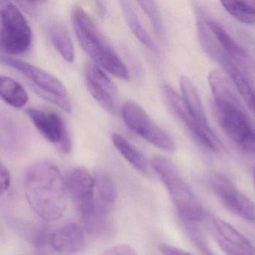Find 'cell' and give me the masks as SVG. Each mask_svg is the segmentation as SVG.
<instances>
[{"instance_id":"22","label":"cell","mask_w":255,"mask_h":255,"mask_svg":"<svg viewBox=\"0 0 255 255\" xmlns=\"http://www.w3.org/2000/svg\"><path fill=\"white\" fill-rule=\"evenodd\" d=\"M112 142L120 154L134 167L136 170L146 173L148 171V162L145 156L134 145H132L125 137L118 133H113Z\"/></svg>"},{"instance_id":"19","label":"cell","mask_w":255,"mask_h":255,"mask_svg":"<svg viewBox=\"0 0 255 255\" xmlns=\"http://www.w3.org/2000/svg\"><path fill=\"white\" fill-rule=\"evenodd\" d=\"M120 4L128 25L135 37L150 50L154 52L157 51V46L149 33L144 27L133 2L130 1H121Z\"/></svg>"},{"instance_id":"26","label":"cell","mask_w":255,"mask_h":255,"mask_svg":"<svg viewBox=\"0 0 255 255\" xmlns=\"http://www.w3.org/2000/svg\"><path fill=\"white\" fill-rule=\"evenodd\" d=\"M10 174L8 169L0 163V196H2L10 187Z\"/></svg>"},{"instance_id":"7","label":"cell","mask_w":255,"mask_h":255,"mask_svg":"<svg viewBox=\"0 0 255 255\" xmlns=\"http://www.w3.org/2000/svg\"><path fill=\"white\" fill-rule=\"evenodd\" d=\"M122 116L130 130L151 145L167 152L175 151L173 139L136 102L128 100L123 105Z\"/></svg>"},{"instance_id":"25","label":"cell","mask_w":255,"mask_h":255,"mask_svg":"<svg viewBox=\"0 0 255 255\" xmlns=\"http://www.w3.org/2000/svg\"><path fill=\"white\" fill-rule=\"evenodd\" d=\"M138 4L147 15L156 34L160 37L164 35V25L160 8L154 1H139Z\"/></svg>"},{"instance_id":"8","label":"cell","mask_w":255,"mask_h":255,"mask_svg":"<svg viewBox=\"0 0 255 255\" xmlns=\"http://www.w3.org/2000/svg\"><path fill=\"white\" fill-rule=\"evenodd\" d=\"M163 93L171 110L200 142L201 145L216 153L222 152L225 149L223 142L214 133L211 126L205 125L197 121L187 109L182 97L170 85H164Z\"/></svg>"},{"instance_id":"9","label":"cell","mask_w":255,"mask_h":255,"mask_svg":"<svg viewBox=\"0 0 255 255\" xmlns=\"http://www.w3.org/2000/svg\"><path fill=\"white\" fill-rule=\"evenodd\" d=\"M211 186L220 202L229 211L247 221L255 222L254 202L243 194L227 177L215 174L211 178Z\"/></svg>"},{"instance_id":"23","label":"cell","mask_w":255,"mask_h":255,"mask_svg":"<svg viewBox=\"0 0 255 255\" xmlns=\"http://www.w3.org/2000/svg\"><path fill=\"white\" fill-rule=\"evenodd\" d=\"M221 3L224 8L240 22L255 23V1H222Z\"/></svg>"},{"instance_id":"14","label":"cell","mask_w":255,"mask_h":255,"mask_svg":"<svg viewBox=\"0 0 255 255\" xmlns=\"http://www.w3.org/2000/svg\"><path fill=\"white\" fill-rule=\"evenodd\" d=\"M214 239L226 255H255V247L241 232L220 218L212 220Z\"/></svg>"},{"instance_id":"29","label":"cell","mask_w":255,"mask_h":255,"mask_svg":"<svg viewBox=\"0 0 255 255\" xmlns=\"http://www.w3.org/2000/svg\"><path fill=\"white\" fill-rule=\"evenodd\" d=\"M253 178H254V184L255 187V166L254 169H253Z\"/></svg>"},{"instance_id":"21","label":"cell","mask_w":255,"mask_h":255,"mask_svg":"<svg viewBox=\"0 0 255 255\" xmlns=\"http://www.w3.org/2000/svg\"><path fill=\"white\" fill-rule=\"evenodd\" d=\"M0 98L10 106L20 109L28 102V95L17 81L9 76H0Z\"/></svg>"},{"instance_id":"17","label":"cell","mask_w":255,"mask_h":255,"mask_svg":"<svg viewBox=\"0 0 255 255\" xmlns=\"http://www.w3.org/2000/svg\"><path fill=\"white\" fill-rule=\"evenodd\" d=\"M219 64H221L225 72L235 84L239 94L245 100L247 106L255 115V88L250 82V78L247 77L225 53Z\"/></svg>"},{"instance_id":"1","label":"cell","mask_w":255,"mask_h":255,"mask_svg":"<svg viewBox=\"0 0 255 255\" xmlns=\"http://www.w3.org/2000/svg\"><path fill=\"white\" fill-rule=\"evenodd\" d=\"M24 193L31 209L46 222L59 220L67 208L65 181L58 168L48 161L37 162L24 175Z\"/></svg>"},{"instance_id":"6","label":"cell","mask_w":255,"mask_h":255,"mask_svg":"<svg viewBox=\"0 0 255 255\" xmlns=\"http://www.w3.org/2000/svg\"><path fill=\"white\" fill-rule=\"evenodd\" d=\"M214 115L226 136L244 152L255 156V126L242 103L214 102Z\"/></svg>"},{"instance_id":"5","label":"cell","mask_w":255,"mask_h":255,"mask_svg":"<svg viewBox=\"0 0 255 255\" xmlns=\"http://www.w3.org/2000/svg\"><path fill=\"white\" fill-rule=\"evenodd\" d=\"M32 33L19 7L11 1H0V50L21 55L29 50Z\"/></svg>"},{"instance_id":"18","label":"cell","mask_w":255,"mask_h":255,"mask_svg":"<svg viewBox=\"0 0 255 255\" xmlns=\"http://www.w3.org/2000/svg\"><path fill=\"white\" fill-rule=\"evenodd\" d=\"M48 35L54 47L67 62L75 60V49L70 32L60 21H52L48 25Z\"/></svg>"},{"instance_id":"12","label":"cell","mask_w":255,"mask_h":255,"mask_svg":"<svg viewBox=\"0 0 255 255\" xmlns=\"http://www.w3.org/2000/svg\"><path fill=\"white\" fill-rule=\"evenodd\" d=\"M85 75L87 88L94 100L108 112L115 113L118 89L115 82L97 64L87 65Z\"/></svg>"},{"instance_id":"20","label":"cell","mask_w":255,"mask_h":255,"mask_svg":"<svg viewBox=\"0 0 255 255\" xmlns=\"http://www.w3.org/2000/svg\"><path fill=\"white\" fill-rule=\"evenodd\" d=\"M180 88L184 103L192 115L202 124L210 125L200 96L194 83L187 76H181L180 79Z\"/></svg>"},{"instance_id":"15","label":"cell","mask_w":255,"mask_h":255,"mask_svg":"<svg viewBox=\"0 0 255 255\" xmlns=\"http://www.w3.org/2000/svg\"><path fill=\"white\" fill-rule=\"evenodd\" d=\"M49 244L52 248L59 254H76L85 247L84 228L76 223L65 225L50 235Z\"/></svg>"},{"instance_id":"10","label":"cell","mask_w":255,"mask_h":255,"mask_svg":"<svg viewBox=\"0 0 255 255\" xmlns=\"http://www.w3.org/2000/svg\"><path fill=\"white\" fill-rule=\"evenodd\" d=\"M67 193L76 205L82 221L94 211V177L85 168L70 170L64 178Z\"/></svg>"},{"instance_id":"30","label":"cell","mask_w":255,"mask_h":255,"mask_svg":"<svg viewBox=\"0 0 255 255\" xmlns=\"http://www.w3.org/2000/svg\"></svg>"},{"instance_id":"28","label":"cell","mask_w":255,"mask_h":255,"mask_svg":"<svg viewBox=\"0 0 255 255\" xmlns=\"http://www.w3.org/2000/svg\"><path fill=\"white\" fill-rule=\"evenodd\" d=\"M160 250L163 255H193L167 244H162Z\"/></svg>"},{"instance_id":"11","label":"cell","mask_w":255,"mask_h":255,"mask_svg":"<svg viewBox=\"0 0 255 255\" xmlns=\"http://www.w3.org/2000/svg\"><path fill=\"white\" fill-rule=\"evenodd\" d=\"M25 112L48 142L57 145L64 154L70 152L71 141L65 123L58 114L33 107L27 108Z\"/></svg>"},{"instance_id":"24","label":"cell","mask_w":255,"mask_h":255,"mask_svg":"<svg viewBox=\"0 0 255 255\" xmlns=\"http://www.w3.org/2000/svg\"><path fill=\"white\" fill-rule=\"evenodd\" d=\"M181 220L187 236L196 247H197L198 250H200L201 253L205 255H215L210 248L208 241H206V238L203 235V232L196 224L197 223L189 221L184 219H181Z\"/></svg>"},{"instance_id":"13","label":"cell","mask_w":255,"mask_h":255,"mask_svg":"<svg viewBox=\"0 0 255 255\" xmlns=\"http://www.w3.org/2000/svg\"><path fill=\"white\" fill-rule=\"evenodd\" d=\"M208 28L212 31L226 56L247 76L255 80V61L248 52L226 31L217 21L205 19Z\"/></svg>"},{"instance_id":"2","label":"cell","mask_w":255,"mask_h":255,"mask_svg":"<svg viewBox=\"0 0 255 255\" xmlns=\"http://www.w3.org/2000/svg\"><path fill=\"white\" fill-rule=\"evenodd\" d=\"M71 21L79 44L97 66L119 79L127 80L130 78L122 58L82 6H73Z\"/></svg>"},{"instance_id":"4","label":"cell","mask_w":255,"mask_h":255,"mask_svg":"<svg viewBox=\"0 0 255 255\" xmlns=\"http://www.w3.org/2000/svg\"><path fill=\"white\" fill-rule=\"evenodd\" d=\"M0 63L13 68L30 81L31 89L43 100L55 105L64 112L73 110L64 84L53 75L37 66L7 55H0Z\"/></svg>"},{"instance_id":"16","label":"cell","mask_w":255,"mask_h":255,"mask_svg":"<svg viewBox=\"0 0 255 255\" xmlns=\"http://www.w3.org/2000/svg\"><path fill=\"white\" fill-rule=\"evenodd\" d=\"M94 212L112 217L117 201L115 182L109 174L97 170L94 174Z\"/></svg>"},{"instance_id":"27","label":"cell","mask_w":255,"mask_h":255,"mask_svg":"<svg viewBox=\"0 0 255 255\" xmlns=\"http://www.w3.org/2000/svg\"><path fill=\"white\" fill-rule=\"evenodd\" d=\"M103 255H136L134 250L127 244H121L109 249Z\"/></svg>"},{"instance_id":"3","label":"cell","mask_w":255,"mask_h":255,"mask_svg":"<svg viewBox=\"0 0 255 255\" xmlns=\"http://www.w3.org/2000/svg\"><path fill=\"white\" fill-rule=\"evenodd\" d=\"M151 166L166 187L180 217L196 223L202 221L205 216L203 207L173 163L166 157L156 156Z\"/></svg>"}]
</instances>
